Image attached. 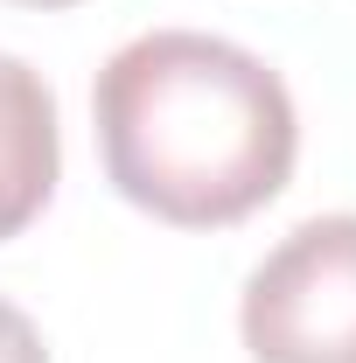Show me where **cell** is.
<instances>
[{
  "label": "cell",
  "instance_id": "1",
  "mask_svg": "<svg viewBox=\"0 0 356 363\" xmlns=\"http://www.w3.org/2000/svg\"><path fill=\"white\" fill-rule=\"evenodd\" d=\"M91 119L112 189L182 230H217L272 203L301 147L279 70L196 28L133 35L98 70Z\"/></svg>",
  "mask_w": 356,
  "mask_h": 363
},
{
  "label": "cell",
  "instance_id": "2",
  "mask_svg": "<svg viewBox=\"0 0 356 363\" xmlns=\"http://www.w3.org/2000/svg\"><path fill=\"white\" fill-rule=\"evenodd\" d=\"M252 363H356V217L294 224L245 279Z\"/></svg>",
  "mask_w": 356,
  "mask_h": 363
},
{
  "label": "cell",
  "instance_id": "3",
  "mask_svg": "<svg viewBox=\"0 0 356 363\" xmlns=\"http://www.w3.org/2000/svg\"><path fill=\"white\" fill-rule=\"evenodd\" d=\"M56 189V98L43 70L0 49V238L28 230Z\"/></svg>",
  "mask_w": 356,
  "mask_h": 363
},
{
  "label": "cell",
  "instance_id": "4",
  "mask_svg": "<svg viewBox=\"0 0 356 363\" xmlns=\"http://www.w3.org/2000/svg\"><path fill=\"white\" fill-rule=\"evenodd\" d=\"M0 363H49L43 335H35V321L21 315L14 301H0Z\"/></svg>",
  "mask_w": 356,
  "mask_h": 363
},
{
  "label": "cell",
  "instance_id": "5",
  "mask_svg": "<svg viewBox=\"0 0 356 363\" xmlns=\"http://www.w3.org/2000/svg\"><path fill=\"white\" fill-rule=\"evenodd\" d=\"M21 7H70V0H21Z\"/></svg>",
  "mask_w": 356,
  "mask_h": 363
}]
</instances>
